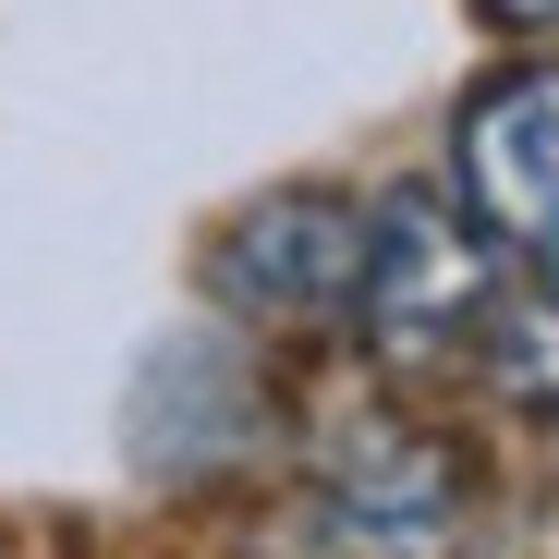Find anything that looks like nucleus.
I'll use <instances>...</instances> for the list:
<instances>
[{"mask_svg":"<svg viewBox=\"0 0 559 559\" xmlns=\"http://www.w3.org/2000/svg\"><path fill=\"white\" fill-rule=\"evenodd\" d=\"M329 523L353 547H450L462 499H450V462L402 426H353L329 462Z\"/></svg>","mask_w":559,"mask_h":559,"instance_id":"20e7f679","label":"nucleus"},{"mask_svg":"<svg viewBox=\"0 0 559 559\" xmlns=\"http://www.w3.org/2000/svg\"><path fill=\"white\" fill-rule=\"evenodd\" d=\"M450 170L462 207H475L487 243H559V61H523L499 85H475L450 122Z\"/></svg>","mask_w":559,"mask_h":559,"instance_id":"f03ea898","label":"nucleus"},{"mask_svg":"<svg viewBox=\"0 0 559 559\" xmlns=\"http://www.w3.org/2000/svg\"><path fill=\"white\" fill-rule=\"evenodd\" d=\"M487 25H511V37H547V25H559V0H487Z\"/></svg>","mask_w":559,"mask_h":559,"instance_id":"423d86ee","label":"nucleus"},{"mask_svg":"<svg viewBox=\"0 0 559 559\" xmlns=\"http://www.w3.org/2000/svg\"><path fill=\"white\" fill-rule=\"evenodd\" d=\"M219 305H243V317H353V280H365V207L353 195H267V207H243L231 219V243H219Z\"/></svg>","mask_w":559,"mask_h":559,"instance_id":"7ed1b4c3","label":"nucleus"},{"mask_svg":"<svg viewBox=\"0 0 559 559\" xmlns=\"http://www.w3.org/2000/svg\"><path fill=\"white\" fill-rule=\"evenodd\" d=\"M353 317H365V341H378L390 365H450L462 341L499 317V267H487L475 207L426 195V182H414V195H390V207H365Z\"/></svg>","mask_w":559,"mask_h":559,"instance_id":"f257e3e1","label":"nucleus"},{"mask_svg":"<svg viewBox=\"0 0 559 559\" xmlns=\"http://www.w3.org/2000/svg\"><path fill=\"white\" fill-rule=\"evenodd\" d=\"M499 353H511V378H523V390H559V305H523V329H511Z\"/></svg>","mask_w":559,"mask_h":559,"instance_id":"39448f33","label":"nucleus"}]
</instances>
